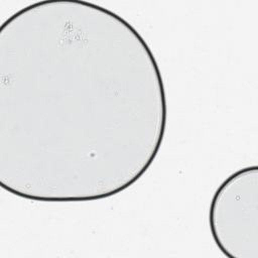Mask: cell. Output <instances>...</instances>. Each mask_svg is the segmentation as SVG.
I'll return each mask as SVG.
<instances>
[{
    "label": "cell",
    "mask_w": 258,
    "mask_h": 258,
    "mask_svg": "<svg viewBox=\"0 0 258 258\" xmlns=\"http://www.w3.org/2000/svg\"><path fill=\"white\" fill-rule=\"evenodd\" d=\"M12 37L66 95L0 58V75L40 91L0 79V99L66 102L57 113L0 139V173L14 166L64 112L40 151L42 161L74 162L75 201L116 195L131 183L109 154L136 181L154 160L166 125V100L159 69L146 42L123 18L87 1L45 0L12 14L0 28ZM37 158V157H36ZM35 161V160H34ZM33 161V162H34ZM127 186V185H126ZM128 187V186H127Z\"/></svg>",
    "instance_id": "6da1fadb"
},
{
    "label": "cell",
    "mask_w": 258,
    "mask_h": 258,
    "mask_svg": "<svg viewBox=\"0 0 258 258\" xmlns=\"http://www.w3.org/2000/svg\"><path fill=\"white\" fill-rule=\"evenodd\" d=\"M258 167L229 175L216 189L209 212L213 239L229 258H258Z\"/></svg>",
    "instance_id": "7a4b0ae2"
}]
</instances>
